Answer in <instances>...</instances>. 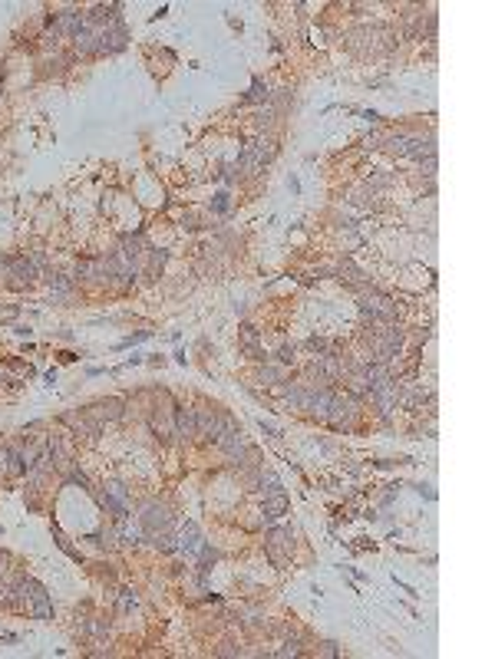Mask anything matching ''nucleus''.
<instances>
[{
	"instance_id": "1",
	"label": "nucleus",
	"mask_w": 495,
	"mask_h": 659,
	"mask_svg": "<svg viewBox=\"0 0 495 659\" xmlns=\"http://www.w3.org/2000/svg\"><path fill=\"white\" fill-rule=\"evenodd\" d=\"M360 313L367 317L370 324H396V313L400 310H396L393 297L370 290V294H360Z\"/></svg>"
},
{
	"instance_id": "2",
	"label": "nucleus",
	"mask_w": 495,
	"mask_h": 659,
	"mask_svg": "<svg viewBox=\"0 0 495 659\" xmlns=\"http://www.w3.org/2000/svg\"><path fill=\"white\" fill-rule=\"evenodd\" d=\"M265 548H267V557L274 560L278 567H284V564L291 560V554H294V534H291V527H271V534H267Z\"/></svg>"
},
{
	"instance_id": "3",
	"label": "nucleus",
	"mask_w": 495,
	"mask_h": 659,
	"mask_svg": "<svg viewBox=\"0 0 495 659\" xmlns=\"http://www.w3.org/2000/svg\"><path fill=\"white\" fill-rule=\"evenodd\" d=\"M139 521L142 527H146V534L149 531H165V527H172V508L165 505V501H146L139 508Z\"/></svg>"
},
{
	"instance_id": "4",
	"label": "nucleus",
	"mask_w": 495,
	"mask_h": 659,
	"mask_svg": "<svg viewBox=\"0 0 495 659\" xmlns=\"http://www.w3.org/2000/svg\"><path fill=\"white\" fill-rule=\"evenodd\" d=\"M356 412H360V402H356V396H350V392H333V399H330V409H327V422L330 425H347L350 419H354Z\"/></svg>"
},
{
	"instance_id": "5",
	"label": "nucleus",
	"mask_w": 495,
	"mask_h": 659,
	"mask_svg": "<svg viewBox=\"0 0 495 659\" xmlns=\"http://www.w3.org/2000/svg\"><path fill=\"white\" fill-rule=\"evenodd\" d=\"M126 40H129V33H126V26H123V20L113 17V20L100 30V47H96V53H119L126 47Z\"/></svg>"
},
{
	"instance_id": "6",
	"label": "nucleus",
	"mask_w": 495,
	"mask_h": 659,
	"mask_svg": "<svg viewBox=\"0 0 495 659\" xmlns=\"http://www.w3.org/2000/svg\"><path fill=\"white\" fill-rule=\"evenodd\" d=\"M24 584H26V600H30L33 617H37V620H50L53 607H50V594H47V587L40 584V580H33V577H26Z\"/></svg>"
},
{
	"instance_id": "7",
	"label": "nucleus",
	"mask_w": 495,
	"mask_h": 659,
	"mask_svg": "<svg viewBox=\"0 0 495 659\" xmlns=\"http://www.w3.org/2000/svg\"><path fill=\"white\" fill-rule=\"evenodd\" d=\"M89 412L96 415V422H119V419L126 415V402L109 396V399H100L96 406H89Z\"/></svg>"
},
{
	"instance_id": "8",
	"label": "nucleus",
	"mask_w": 495,
	"mask_h": 659,
	"mask_svg": "<svg viewBox=\"0 0 495 659\" xmlns=\"http://www.w3.org/2000/svg\"><path fill=\"white\" fill-rule=\"evenodd\" d=\"M215 432H218V412L208 409V406H198L195 409V436H202L205 442L215 445Z\"/></svg>"
},
{
	"instance_id": "9",
	"label": "nucleus",
	"mask_w": 495,
	"mask_h": 659,
	"mask_svg": "<svg viewBox=\"0 0 495 659\" xmlns=\"http://www.w3.org/2000/svg\"><path fill=\"white\" fill-rule=\"evenodd\" d=\"M24 472H26V465H24L20 448H13V445L0 448V478H17V475H24Z\"/></svg>"
},
{
	"instance_id": "10",
	"label": "nucleus",
	"mask_w": 495,
	"mask_h": 659,
	"mask_svg": "<svg viewBox=\"0 0 495 659\" xmlns=\"http://www.w3.org/2000/svg\"><path fill=\"white\" fill-rule=\"evenodd\" d=\"M96 47H100V30H93V26H83L77 37H73V53H77V56H93Z\"/></svg>"
},
{
	"instance_id": "11",
	"label": "nucleus",
	"mask_w": 495,
	"mask_h": 659,
	"mask_svg": "<svg viewBox=\"0 0 495 659\" xmlns=\"http://www.w3.org/2000/svg\"><path fill=\"white\" fill-rule=\"evenodd\" d=\"M248 152H251L261 165H267L274 155H278V142H274V138H267V136H261V138H254L251 145H248Z\"/></svg>"
},
{
	"instance_id": "12",
	"label": "nucleus",
	"mask_w": 495,
	"mask_h": 659,
	"mask_svg": "<svg viewBox=\"0 0 495 659\" xmlns=\"http://www.w3.org/2000/svg\"><path fill=\"white\" fill-rule=\"evenodd\" d=\"M288 508H291V501H288L284 491H271V495H265V518L267 521H271V518H281V514H288Z\"/></svg>"
},
{
	"instance_id": "13",
	"label": "nucleus",
	"mask_w": 495,
	"mask_h": 659,
	"mask_svg": "<svg viewBox=\"0 0 495 659\" xmlns=\"http://www.w3.org/2000/svg\"><path fill=\"white\" fill-rule=\"evenodd\" d=\"M202 537H198V524L189 521L185 524V531H182V537H178V550L182 554H195V550H202Z\"/></svg>"
},
{
	"instance_id": "14",
	"label": "nucleus",
	"mask_w": 495,
	"mask_h": 659,
	"mask_svg": "<svg viewBox=\"0 0 495 659\" xmlns=\"http://www.w3.org/2000/svg\"><path fill=\"white\" fill-rule=\"evenodd\" d=\"M175 436L178 438L195 436V409H178L175 406Z\"/></svg>"
},
{
	"instance_id": "15",
	"label": "nucleus",
	"mask_w": 495,
	"mask_h": 659,
	"mask_svg": "<svg viewBox=\"0 0 495 659\" xmlns=\"http://www.w3.org/2000/svg\"><path fill=\"white\" fill-rule=\"evenodd\" d=\"M149 544H152L155 550H162V554L178 550V541L172 537V531H168V527H165V531H149Z\"/></svg>"
},
{
	"instance_id": "16",
	"label": "nucleus",
	"mask_w": 495,
	"mask_h": 659,
	"mask_svg": "<svg viewBox=\"0 0 495 659\" xmlns=\"http://www.w3.org/2000/svg\"><path fill=\"white\" fill-rule=\"evenodd\" d=\"M244 102H258V106H265V102H271L267 83L261 79V76H254V79H251V86H248V93H244Z\"/></svg>"
},
{
	"instance_id": "17",
	"label": "nucleus",
	"mask_w": 495,
	"mask_h": 659,
	"mask_svg": "<svg viewBox=\"0 0 495 659\" xmlns=\"http://www.w3.org/2000/svg\"><path fill=\"white\" fill-rule=\"evenodd\" d=\"M258 488H261L265 495H271V491H284V488H281V478L274 472H267V468L258 472Z\"/></svg>"
},
{
	"instance_id": "18",
	"label": "nucleus",
	"mask_w": 495,
	"mask_h": 659,
	"mask_svg": "<svg viewBox=\"0 0 495 659\" xmlns=\"http://www.w3.org/2000/svg\"><path fill=\"white\" fill-rule=\"evenodd\" d=\"M238 172H242V175H258V172H265V165H261V162H258V159L251 155V152L244 149V155L238 159Z\"/></svg>"
},
{
	"instance_id": "19",
	"label": "nucleus",
	"mask_w": 495,
	"mask_h": 659,
	"mask_svg": "<svg viewBox=\"0 0 495 659\" xmlns=\"http://www.w3.org/2000/svg\"><path fill=\"white\" fill-rule=\"evenodd\" d=\"M106 495L113 498L116 505L129 508V491H126V485H123V482H109V485H106Z\"/></svg>"
},
{
	"instance_id": "20",
	"label": "nucleus",
	"mask_w": 495,
	"mask_h": 659,
	"mask_svg": "<svg viewBox=\"0 0 495 659\" xmlns=\"http://www.w3.org/2000/svg\"><path fill=\"white\" fill-rule=\"evenodd\" d=\"M93 274H96V261H89V257L77 261V267H73V280H93Z\"/></svg>"
},
{
	"instance_id": "21",
	"label": "nucleus",
	"mask_w": 495,
	"mask_h": 659,
	"mask_svg": "<svg viewBox=\"0 0 495 659\" xmlns=\"http://www.w3.org/2000/svg\"><path fill=\"white\" fill-rule=\"evenodd\" d=\"M50 290H53V294H56V297H66V294L73 290V277L53 274V277H50Z\"/></svg>"
},
{
	"instance_id": "22",
	"label": "nucleus",
	"mask_w": 495,
	"mask_h": 659,
	"mask_svg": "<svg viewBox=\"0 0 495 659\" xmlns=\"http://www.w3.org/2000/svg\"><path fill=\"white\" fill-rule=\"evenodd\" d=\"M307 349H311V353L320 360V356H327V353H330V343L324 340V336H311V340H307Z\"/></svg>"
},
{
	"instance_id": "23",
	"label": "nucleus",
	"mask_w": 495,
	"mask_h": 659,
	"mask_svg": "<svg viewBox=\"0 0 495 659\" xmlns=\"http://www.w3.org/2000/svg\"><path fill=\"white\" fill-rule=\"evenodd\" d=\"M212 212H215V214H228V212H231V198H228V191H218L215 201H212Z\"/></svg>"
},
{
	"instance_id": "24",
	"label": "nucleus",
	"mask_w": 495,
	"mask_h": 659,
	"mask_svg": "<svg viewBox=\"0 0 495 659\" xmlns=\"http://www.w3.org/2000/svg\"><path fill=\"white\" fill-rule=\"evenodd\" d=\"M218 560V550L215 548H208V544H202V564H198V571H212V564Z\"/></svg>"
},
{
	"instance_id": "25",
	"label": "nucleus",
	"mask_w": 495,
	"mask_h": 659,
	"mask_svg": "<svg viewBox=\"0 0 495 659\" xmlns=\"http://www.w3.org/2000/svg\"><path fill=\"white\" fill-rule=\"evenodd\" d=\"M165 257H168L165 251H152V254H149V277H152V274H159V271H162Z\"/></svg>"
},
{
	"instance_id": "26",
	"label": "nucleus",
	"mask_w": 495,
	"mask_h": 659,
	"mask_svg": "<svg viewBox=\"0 0 495 659\" xmlns=\"http://www.w3.org/2000/svg\"><path fill=\"white\" fill-rule=\"evenodd\" d=\"M258 383H281V370H274V366H265V370L258 373Z\"/></svg>"
},
{
	"instance_id": "27",
	"label": "nucleus",
	"mask_w": 495,
	"mask_h": 659,
	"mask_svg": "<svg viewBox=\"0 0 495 659\" xmlns=\"http://www.w3.org/2000/svg\"><path fill=\"white\" fill-rule=\"evenodd\" d=\"M254 122H258V129H267V125L274 122V109H271V106H265V109L258 112V119H254Z\"/></svg>"
},
{
	"instance_id": "28",
	"label": "nucleus",
	"mask_w": 495,
	"mask_h": 659,
	"mask_svg": "<svg viewBox=\"0 0 495 659\" xmlns=\"http://www.w3.org/2000/svg\"><path fill=\"white\" fill-rule=\"evenodd\" d=\"M294 356H297V347H294V343H284V347L278 349V360L281 363H294Z\"/></svg>"
},
{
	"instance_id": "29",
	"label": "nucleus",
	"mask_w": 495,
	"mask_h": 659,
	"mask_svg": "<svg viewBox=\"0 0 495 659\" xmlns=\"http://www.w3.org/2000/svg\"><path fill=\"white\" fill-rule=\"evenodd\" d=\"M274 656H281V659H284V656H301V646H297V643H288V646L274 649Z\"/></svg>"
},
{
	"instance_id": "30",
	"label": "nucleus",
	"mask_w": 495,
	"mask_h": 659,
	"mask_svg": "<svg viewBox=\"0 0 495 659\" xmlns=\"http://www.w3.org/2000/svg\"><path fill=\"white\" fill-rule=\"evenodd\" d=\"M215 653H218V656H238V653H242V646H235V643H221Z\"/></svg>"
},
{
	"instance_id": "31",
	"label": "nucleus",
	"mask_w": 495,
	"mask_h": 659,
	"mask_svg": "<svg viewBox=\"0 0 495 659\" xmlns=\"http://www.w3.org/2000/svg\"><path fill=\"white\" fill-rule=\"evenodd\" d=\"M320 656H337V643H320Z\"/></svg>"
},
{
	"instance_id": "32",
	"label": "nucleus",
	"mask_w": 495,
	"mask_h": 659,
	"mask_svg": "<svg viewBox=\"0 0 495 659\" xmlns=\"http://www.w3.org/2000/svg\"><path fill=\"white\" fill-rule=\"evenodd\" d=\"M377 142H383V136H380V132H373V136H367V138H363V149H377Z\"/></svg>"
},
{
	"instance_id": "33",
	"label": "nucleus",
	"mask_w": 495,
	"mask_h": 659,
	"mask_svg": "<svg viewBox=\"0 0 495 659\" xmlns=\"http://www.w3.org/2000/svg\"><path fill=\"white\" fill-rule=\"evenodd\" d=\"M129 607H136V594H132V590H123V610H129Z\"/></svg>"
},
{
	"instance_id": "34",
	"label": "nucleus",
	"mask_w": 495,
	"mask_h": 659,
	"mask_svg": "<svg viewBox=\"0 0 495 659\" xmlns=\"http://www.w3.org/2000/svg\"><path fill=\"white\" fill-rule=\"evenodd\" d=\"M7 564H10V554H0V577L7 573Z\"/></svg>"
}]
</instances>
